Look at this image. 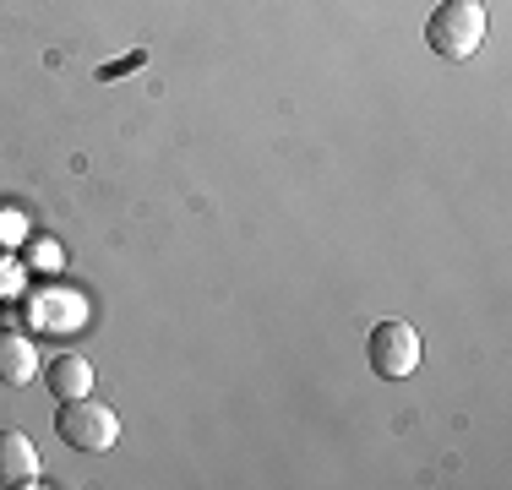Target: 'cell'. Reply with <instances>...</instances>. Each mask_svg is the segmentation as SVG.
Here are the masks:
<instances>
[{"label":"cell","mask_w":512,"mask_h":490,"mask_svg":"<svg viewBox=\"0 0 512 490\" xmlns=\"http://www.w3.org/2000/svg\"><path fill=\"white\" fill-rule=\"evenodd\" d=\"M44 463H39V447H33V436L22 431H0V485H39Z\"/></svg>","instance_id":"obj_4"},{"label":"cell","mask_w":512,"mask_h":490,"mask_svg":"<svg viewBox=\"0 0 512 490\" xmlns=\"http://www.w3.org/2000/svg\"><path fill=\"white\" fill-rule=\"evenodd\" d=\"M39 376V349H33L22 333L0 338V387H28Z\"/></svg>","instance_id":"obj_5"},{"label":"cell","mask_w":512,"mask_h":490,"mask_svg":"<svg viewBox=\"0 0 512 490\" xmlns=\"http://www.w3.org/2000/svg\"><path fill=\"white\" fill-rule=\"evenodd\" d=\"M371 371L382 376V382H404V376L420 371V333H414L409 322H398V316H387V322L371 327Z\"/></svg>","instance_id":"obj_3"},{"label":"cell","mask_w":512,"mask_h":490,"mask_svg":"<svg viewBox=\"0 0 512 490\" xmlns=\"http://www.w3.org/2000/svg\"><path fill=\"white\" fill-rule=\"evenodd\" d=\"M425 44H431L442 60L480 55V44H485V6H480V0H447V6H436L431 22H425Z\"/></svg>","instance_id":"obj_2"},{"label":"cell","mask_w":512,"mask_h":490,"mask_svg":"<svg viewBox=\"0 0 512 490\" xmlns=\"http://www.w3.org/2000/svg\"><path fill=\"white\" fill-rule=\"evenodd\" d=\"M44 382H50L55 398H82V392H93V365L82 354H60V360H50Z\"/></svg>","instance_id":"obj_6"},{"label":"cell","mask_w":512,"mask_h":490,"mask_svg":"<svg viewBox=\"0 0 512 490\" xmlns=\"http://www.w3.org/2000/svg\"><path fill=\"white\" fill-rule=\"evenodd\" d=\"M55 436L66 441L71 452H109L120 441V414L99 398H60V414H55Z\"/></svg>","instance_id":"obj_1"}]
</instances>
